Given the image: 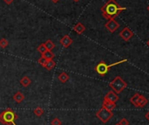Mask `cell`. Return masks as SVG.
<instances>
[{
  "instance_id": "16",
  "label": "cell",
  "mask_w": 149,
  "mask_h": 125,
  "mask_svg": "<svg viewBox=\"0 0 149 125\" xmlns=\"http://www.w3.org/2000/svg\"><path fill=\"white\" fill-rule=\"evenodd\" d=\"M68 79H69V76H68V75L67 73H65V72H62V73L60 74L59 76H58V80H59L61 82H62V83L67 82V81H68Z\"/></svg>"
},
{
  "instance_id": "18",
  "label": "cell",
  "mask_w": 149,
  "mask_h": 125,
  "mask_svg": "<svg viewBox=\"0 0 149 125\" xmlns=\"http://www.w3.org/2000/svg\"><path fill=\"white\" fill-rule=\"evenodd\" d=\"M44 45H45L47 50H49V51H52V50L55 47L54 43L52 40H50V39H47V40L44 43Z\"/></svg>"
},
{
  "instance_id": "26",
  "label": "cell",
  "mask_w": 149,
  "mask_h": 125,
  "mask_svg": "<svg viewBox=\"0 0 149 125\" xmlns=\"http://www.w3.org/2000/svg\"><path fill=\"white\" fill-rule=\"evenodd\" d=\"M145 117H146V120L149 122V111L146 113V115H145Z\"/></svg>"
},
{
  "instance_id": "20",
  "label": "cell",
  "mask_w": 149,
  "mask_h": 125,
  "mask_svg": "<svg viewBox=\"0 0 149 125\" xmlns=\"http://www.w3.org/2000/svg\"><path fill=\"white\" fill-rule=\"evenodd\" d=\"M8 45H9V42H8L7 39H0V47H1V48H6V47L8 46Z\"/></svg>"
},
{
  "instance_id": "4",
  "label": "cell",
  "mask_w": 149,
  "mask_h": 125,
  "mask_svg": "<svg viewBox=\"0 0 149 125\" xmlns=\"http://www.w3.org/2000/svg\"><path fill=\"white\" fill-rule=\"evenodd\" d=\"M109 86L112 89V91L118 95L127 87V83L120 76H117L110 82Z\"/></svg>"
},
{
  "instance_id": "21",
  "label": "cell",
  "mask_w": 149,
  "mask_h": 125,
  "mask_svg": "<svg viewBox=\"0 0 149 125\" xmlns=\"http://www.w3.org/2000/svg\"><path fill=\"white\" fill-rule=\"evenodd\" d=\"M37 50H38V52H40V53H41V55H42V54L47 51V48H46V46H45V45H44V44H40V45L38 46Z\"/></svg>"
},
{
  "instance_id": "22",
  "label": "cell",
  "mask_w": 149,
  "mask_h": 125,
  "mask_svg": "<svg viewBox=\"0 0 149 125\" xmlns=\"http://www.w3.org/2000/svg\"><path fill=\"white\" fill-rule=\"evenodd\" d=\"M47 60L44 57H42V56H41V57L38 59V63H39L41 67H43V68H44V67H45V65H46V63H47Z\"/></svg>"
},
{
  "instance_id": "15",
  "label": "cell",
  "mask_w": 149,
  "mask_h": 125,
  "mask_svg": "<svg viewBox=\"0 0 149 125\" xmlns=\"http://www.w3.org/2000/svg\"><path fill=\"white\" fill-rule=\"evenodd\" d=\"M55 61L54 60V59H51V60H47V63H46V65H45V68L47 70V71H51L54 67H55Z\"/></svg>"
},
{
  "instance_id": "3",
  "label": "cell",
  "mask_w": 149,
  "mask_h": 125,
  "mask_svg": "<svg viewBox=\"0 0 149 125\" xmlns=\"http://www.w3.org/2000/svg\"><path fill=\"white\" fill-rule=\"evenodd\" d=\"M126 61H127V59H125L119 60V61H118V62H115V63H112V64H111V65H107L104 61H100L99 63L95 67V70H96V72H97L99 75L104 76V75L109 72V70H110L111 68L115 67V66H117V65H118V64L124 63V62H126Z\"/></svg>"
},
{
  "instance_id": "25",
  "label": "cell",
  "mask_w": 149,
  "mask_h": 125,
  "mask_svg": "<svg viewBox=\"0 0 149 125\" xmlns=\"http://www.w3.org/2000/svg\"><path fill=\"white\" fill-rule=\"evenodd\" d=\"M13 1H14V0H4V2H5L6 5H11V4L13 3Z\"/></svg>"
},
{
  "instance_id": "19",
  "label": "cell",
  "mask_w": 149,
  "mask_h": 125,
  "mask_svg": "<svg viewBox=\"0 0 149 125\" xmlns=\"http://www.w3.org/2000/svg\"><path fill=\"white\" fill-rule=\"evenodd\" d=\"M33 114H34L36 116L40 117V116H41V115L44 114V109L41 108L40 107H38V108H36L33 110Z\"/></svg>"
},
{
  "instance_id": "5",
  "label": "cell",
  "mask_w": 149,
  "mask_h": 125,
  "mask_svg": "<svg viewBox=\"0 0 149 125\" xmlns=\"http://www.w3.org/2000/svg\"><path fill=\"white\" fill-rule=\"evenodd\" d=\"M96 116L103 122V123H106L108 122L113 116V112L110 111L106 108H104V107H102L97 113H96Z\"/></svg>"
},
{
  "instance_id": "6",
  "label": "cell",
  "mask_w": 149,
  "mask_h": 125,
  "mask_svg": "<svg viewBox=\"0 0 149 125\" xmlns=\"http://www.w3.org/2000/svg\"><path fill=\"white\" fill-rule=\"evenodd\" d=\"M105 28L111 33L115 32L118 28H119V24L115 20V19H109L107 21V23L104 25Z\"/></svg>"
},
{
  "instance_id": "27",
  "label": "cell",
  "mask_w": 149,
  "mask_h": 125,
  "mask_svg": "<svg viewBox=\"0 0 149 125\" xmlns=\"http://www.w3.org/2000/svg\"><path fill=\"white\" fill-rule=\"evenodd\" d=\"M51 1H52V2H53L54 4H57V3H58V2L60 1V0H51Z\"/></svg>"
},
{
  "instance_id": "9",
  "label": "cell",
  "mask_w": 149,
  "mask_h": 125,
  "mask_svg": "<svg viewBox=\"0 0 149 125\" xmlns=\"http://www.w3.org/2000/svg\"><path fill=\"white\" fill-rule=\"evenodd\" d=\"M147 103H148L147 98H146L144 95H139V98H138V100H137L134 106L137 107V108H144L146 105H147Z\"/></svg>"
},
{
  "instance_id": "24",
  "label": "cell",
  "mask_w": 149,
  "mask_h": 125,
  "mask_svg": "<svg viewBox=\"0 0 149 125\" xmlns=\"http://www.w3.org/2000/svg\"><path fill=\"white\" fill-rule=\"evenodd\" d=\"M118 124H119V125H129V122H128V120H127L126 118H122V119L119 121Z\"/></svg>"
},
{
  "instance_id": "12",
  "label": "cell",
  "mask_w": 149,
  "mask_h": 125,
  "mask_svg": "<svg viewBox=\"0 0 149 125\" xmlns=\"http://www.w3.org/2000/svg\"><path fill=\"white\" fill-rule=\"evenodd\" d=\"M102 107H104V108H106V109H108V110H110V111H113V109L116 108V103L111 102H108V101L104 100Z\"/></svg>"
},
{
  "instance_id": "32",
  "label": "cell",
  "mask_w": 149,
  "mask_h": 125,
  "mask_svg": "<svg viewBox=\"0 0 149 125\" xmlns=\"http://www.w3.org/2000/svg\"><path fill=\"white\" fill-rule=\"evenodd\" d=\"M15 125H16V124H15Z\"/></svg>"
},
{
  "instance_id": "13",
  "label": "cell",
  "mask_w": 149,
  "mask_h": 125,
  "mask_svg": "<svg viewBox=\"0 0 149 125\" xmlns=\"http://www.w3.org/2000/svg\"><path fill=\"white\" fill-rule=\"evenodd\" d=\"M13 100L17 102V103H21L24 100H25V95L21 93V92H17L15 93V95H13Z\"/></svg>"
},
{
  "instance_id": "28",
  "label": "cell",
  "mask_w": 149,
  "mask_h": 125,
  "mask_svg": "<svg viewBox=\"0 0 149 125\" xmlns=\"http://www.w3.org/2000/svg\"><path fill=\"white\" fill-rule=\"evenodd\" d=\"M146 45H147V46H149V39H148V40L146 41Z\"/></svg>"
},
{
  "instance_id": "23",
  "label": "cell",
  "mask_w": 149,
  "mask_h": 125,
  "mask_svg": "<svg viewBox=\"0 0 149 125\" xmlns=\"http://www.w3.org/2000/svg\"><path fill=\"white\" fill-rule=\"evenodd\" d=\"M51 125H61V121L59 118H54L51 121Z\"/></svg>"
},
{
  "instance_id": "11",
  "label": "cell",
  "mask_w": 149,
  "mask_h": 125,
  "mask_svg": "<svg viewBox=\"0 0 149 125\" xmlns=\"http://www.w3.org/2000/svg\"><path fill=\"white\" fill-rule=\"evenodd\" d=\"M73 30L76 32L77 34H82V33L84 32V31L86 30V28H85V26L82 23H77L76 26L73 27Z\"/></svg>"
},
{
  "instance_id": "29",
  "label": "cell",
  "mask_w": 149,
  "mask_h": 125,
  "mask_svg": "<svg viewBox=\"0 0 149 125\" xmlns=\"http://www.w3.org/2000/svg\"><path fill=\"white\" fill-rule=\"evenodd\" d=\"M73 1H74V2H79L80 0H73Z\"/></svg>"
},
{
  "instance_id": "7",
  "label": "cell",
  "mask_w": 149,
  "mask_h": 125,
  "mask_svg": "<svg viewBox=\"0 0 149 125\" xmlns=\"http://www.w3.org/2000/svg\"><path fill=\"white\" fill-rule=\"evenodd\" d=\"M134 33L132 31H131L128 27H125L120 32H119V36L120 38L124 40V41H129L132 37H133Z\"/></svg>"
},
{
  "instance_id": "31",
  "label": "cell",
  "mask_w": 149,
  "mask_h": 125,
  "mask_svg": "<svg viewBox=\"0 0 149 125\" xmlns=\"http://www.w3.org/2000/svg\"><path fill=\"white\" fill-rule=\"evenodd\" d=\"M115 125H119V124H118V123H117V124H115Z\"/></svg>"
},
{
  "instance_id": "17",
  "label": "cell",
  "mask_w": 149,
  "mask_h": 125,
  "mask_svg": "<svg viewBox=\"0 0 149 125\" xmlns=\"http://www.w3.org/2000/svg\"><path fill=\"white\" fill-rule=\"evenodd\" d=\"M20 84H21V86H23V87H25V88H26V87H28L30 84H31V80H30V78L28 77V76H24L21 80H20Z\"/></svg>"
},
{
  "instance_id": "10",
  "label": "cell",
  "mask_w": 149,
  "mask_h": 125,
  "mask_svg": "<svg viewBox=\"0 0 149 125\" xmlns=\"http://www.w3.org/2000/svg\"><path fill=\"white\" fill-rule=\"evenodd\" d=\"M60 43L62 46L64 47H68L72 43H73V39L68 36V35H65L64 37H62L60 40Z\"/></svg>"
},
{
  "instance_id": "14",
  "label": "cell",
  "mask_w": 149,
  "mask_h": 125,
  "mask_svg": "<svg viewBox=\"0 0 149 125\" xmlns=\"http://www.w3.org/2000/svg\"><path fill=\"white\" fill-rule=\"evenodd\" d=\"M42 57H44L47 60H51V59H54V58L55 57V55H54V53L52 51L47 50V51L42 54Z\"/></svg>"
},
{
  "instance_id": "1",
  "label": "cell",
  "mask_w": 149,
  "mask_h": 125,
  "mask_svg": "<svg viewBox=\"0 0 149 125\" xmlns=\"http://www.w3.org/2000/svg\"><path fill=\"white\" fill-rule=\"evenodd\" d=\"M126 10L125 7H121L115 0H108V1L101 7L102 15L106 19H115L118 14Z\"/></svg>"
},
{
  "instance_id": "8",
  "label": "cell",
  "mask_w": 149,
  "mask_h": 125,
  "mask_svg": "<svg viewBox=\"0 0 149 125\" xmlns=\"http://www.w3.org/2000/svg\"><path fill=\"white\" fill-rule=\"evenodd\" d=\"M118 99H119L118 95L114 91H109L104 98V100L111 102H114V103H116L118 101Z\"/></svg>"
},
{
  "instance_id": "2",
  "label": "cell",
  "mask_w": 149,
  "mask_h": 125,
  "mask_svg": "<svg viewBox=\"0 0 149 125\" xmlns=\"http://www.w3.org/2000/svg\"><path fill=\"white\" fill-rule=\"evenodd\" d=\"M18 118V115L11 108H8L0 113V122L4 125H15V121Z\"/></svg>"
},
{
  "instance_id": "30",
  "label": "cell",
  "mask_w": 149,
  "mask_h": 125,
  "mask_svg": "<svg viewBox=\"0 0 149 125\" xmlns=\"http://www.w3.org/2000/svg\"><path fill=\"white\" fill-rule=\"evenodd\" d=\"M147 11H148V12H149V6H148V7H147Z\"/></svg>"
}]
</instances>
